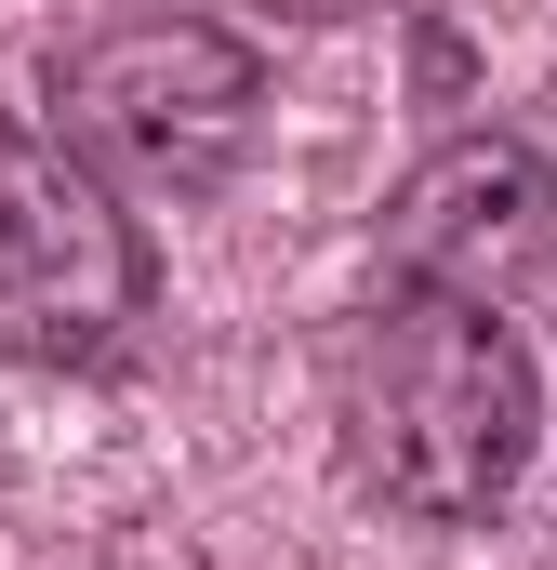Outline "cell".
I'll list each match as a JSON object with an SVG mask.
<instances>
[{
	"label": "cell",
	"instance_id": "3",
	"mask_svg": "<svg viewBox=\"0 0 557 570\" xmlns=\"http://www.w3.org/2000/svg\"><path fill=\"white\" fill-rule=\"evenodd\" d=\"M159 305V253L107 173L53 134L0 120V358L27 372H107Z\"/></svg>",
	"mask_w": 557,
	"mask_h": 570
},
{
	"label": "cell",
	"instance_id": "5",
	"mask_svg": "<svg viewBox=\"0 0 557 570\" xmlns=\"http://www.w3.org/2000/svg\"><path fill=\"white\" fill-rule=\"evenodd\" d=\"M278 13H319V27H345V13H399V0H278Z\"/></svg>",
	"mask_w": 557,
	"mask_h": 570
},
{
	"label": "cell",
	"instance_id": "4",
	"mask_svg": "<svg viewBox=\"0 0 557 570\" xmlns=\"http://www.w3.org/2000/svg\"><path fill=\"white\" fill-rule=\"evenodd\" d=\"M557 226V159L531 134H451L424 146L385 199V279L438 292H505Z\"/></svg>",
	"mask_w": 557,
	"mask_h": 570
},
{
	"label": "cell",
	"instance_id": "2",
	"mask_svg": "<svg viewBox=\"0 0 557 570\" xmlns=\"http://www.w3.org/2000/svg\"><path fill=\"white\" fill-rule=\"evenodd\" d=\"M266 120V53L213 13H120L53 67V146L134 199H213Z\"/></svg>",
	"mask_w": 557,
	"mask_h": 570
},
{
	"label": "cell",
	"instance_id": "1",
	"mask_svg": "<svg viewBox=\"0 0 557 570\" xmlns=\"http://www.w3.org/2000/svg\"><path fill=\"white\" fill-rule=\"evenodd\" d=\"M332 425H345L359 491H385L424 531H465L531 478L545 372L491 292L372 279V305L332 332Z\"/></svg>",
	"mask_w": 557,
	"mask_h": 570
}]
</instances>
